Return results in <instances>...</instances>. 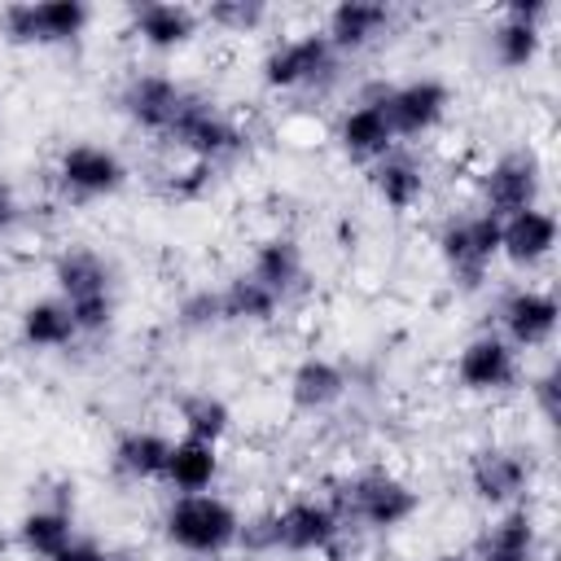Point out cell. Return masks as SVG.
Returning <instances> with one entry per match:
<instances>
[{
	"label": "cell",
	"mask_w": 561,
	"mask_h": 561,
	"mask_svg": "<svg viewBox=\"0 0 561 561\" xmlns=\"http://www.w3.org/2000/svg\"><path fill=\"white\" fill-rule=\"evenodd\" d=\"M18 337L31 351H66L79 337V329H75V320H70L61 298H35L18 316Z\"/></svg>",
	"instance_id": "83f0119b"
},
{
	"label": "cell",
	"mask_w": 561,
	"mask_h": 561,
	"mask_svg": "<svg viewBox=\"0 0 561 561\" xmlns=\"http://www.w3.org/2000/svg\"><path fill=\"white\" fill-rule=\"evenodd\" d=\"M18 219H22V202H18L13 184H9V180H0V237H4Z\"/></svg>",
	"instance_id": "d590c367"
},
{
	"label": "cell",
	"mask_w": 561,
	"mask_h": 561,
	"mask_svg": "<svg viewBox=\"0 0 561 561\" xmlns=\"http://www.w3.org/2000/svg\"><path fill=\"white\" fill-rule=\"evenodd\" d=\"M53 285L57 298L66 302L79 337H96L114 324V267L88 250V245H70L53 259Z\"/></svg>",
	"instance_id": "3957f363"
},
{
	"label": "cell",
	"mask_w": 561,
	"mask_h": 561,
	"mask_svg": "<svg viewBox=\"0 0 561 561\" xmlns=\"http://www.w3.org/2000/svg\"><path fill=\"white\" fill-rule=\"evenodd\" d=\"M175 320L188 333H202V329L224 324V316H219V289H188L180 298V307H175Z\"/></svg>",
	"instance_id": "1f68e13d"
},
{
	"label": "cell",
	"mask_w": 561,
	"mask_h": 561,
	"mask_svg": "<svg viewBox=\"0 0 561 561\" xmlns=\"http://www.w3.org/2000/svg\"><path fill=\"white\" fill-rule=\"evenodd\" d=\"M535 482V465L522 447H504V443H491V447H478L469 456V491L473 500H482L486 508H513L526 500Z\"/></svg>",
	"instance_id": "8fae6325"
},
{
	"label": "cell",
	"mask_w": 561,
	"mask_h": 561,
	"mask_svg": "<svg viewBox=\"0 0 561 561\" xmlns=\"http://www.w3.org/2000/svg\"><path fill=\"white\" fill-rule=\"evenodd\" d=\"M53 561H114V552H110L105 543H96V539H79V535H75Z\"/></svg>",
	"instance_id": "e575fe53"
},
{
	"label": "cell",
	"mask_w": 561,
	"mask_h": 561,
	"mask_svg": "<svg viewBox=\"0 0 561 561\" xmlns=\"http://www.w3.org/2000/svg\"><path fill=\"white\" fill-rule=\"evenodd\" d=\"M390 26H394V9L390 4H381V0H337L324 13V26L320 31L333 44V53L346 57V53L373 48Z\"/></svg>",
	"instance_id": "d6986e66"
},
{
	"label": "cell",
	"mask_w": 561,
	"mask_h": 561,
	"mask_svg": "<svg viewBox=\"0 0 561 561\" xmlns=\"http://www.w3.org/2000/svg\"><path fill=\"white\" fill-rule=\"evenodd\" d=\"M368 184H373V193H377V202L386 206V210H394V215H408L412 206H421V197H425V162L416 158V153H408V149H390L386 158H377L373 167H368Z\"/></svg>",
	"instance_id": "44dd1931"
},
{
	"label": "cell",
	"mask_w": 561,
	"mask_h": 561,
	"mask_svg": "<svg viewBox=\"0 0 561 561\" xmlns=\"http://www.w3.org/2000/svg\"><path fill=\"white\" fill-rule=\"evenodd\" d=\"M197 31H202V13L180 0H145L131 9V35L149 53H180L197 39Z\"/></svg>",
	"instance_id": "ffe728a7"
},
{
	"label": "cell",
	"mask_w": 561,
	"mask_h": 561,
	"mask_svg": "<svg viewBox=\"0 0 561 561\" xmlns=\"http://www.w3.org/2000/svg\"><path fill=\"white\" fill-rule=\"evenodd\" d=\"M237 535H241V513L232 500H224L215 491L171 495V504L162 513V539L193 561H215V557L232 552Z\"/></svg>",
	"instance_id": "7a4b0ae2"
},
{
	"label": "cell",
	"mask_w": 561,
	"mask_h": 561,
	"mask_svg": "<svg viewBox=\"0 0 561 561\" xmlns=\"http://www.w3.org/2000/svg\"><path fill=\"white\" fill-rule=\"evenodd\" d=\"M526 394H530L539 421H543V425H557V416H561V368H557V364H543V368L526 381Z\"/></svg>",
	"instance_id": "d6a6232c"
},
{
	"label": "cell",
	"mask_w": 561,
	"mask_h": 561,
	"mask_svg": "<svg viewBox=\"0 0 561 561\" xmlns=\"http://www.w3.org/2000/svg\"><path fill=\"white\" fill-rule=\"evenodd\" d=\"M53 180L66 197L75 202H101V197H114L123 184H127V162L110 149V145H96V140H75L57 153L53 162Z\"/></svg>",
	"instance_id": "30bf717a"
},
{
	"label": "cell",
	"mask_w": 561,
	"mask_h": 561,
	"mask_svg": "<svg viewBox=\"0 0 561 561\" xmlns=\"http://www.w3.org/2000/svg\"><path fill=\"white\" fill-rule=\"evenodd\" d=\"M517 377H522V359L495 329L473 333L456 351V381L469 394H504L517 386Z\"/></svg>",
	"instance_id": "5bb4252c"
},
{
	"label": "cell",
	"mask_w": 561,
	"mask_h": 561,
	"mask_svg": "<svg viewBox=\"0 0 561 561\" xmlns=\"http://www.w3.org/2000/svg\"><path fill=\"white\" fill-rule=\"evenodd\" d=\"M219 443H202V438H171V456H167V469H162V482L175 491V495H188V491H210L215 478H219Z\"/></svg>",
	"instance_id": "d4e9b609"
},
{
	"label": "cell",
	"mask_w": 561,
	"mask_h": 561,
	"mask_svg": "<svg viewBox=\"0 0 561 561\" xmlns=\"http://www.w3.org/2000/svg\"><path fill=\"white\" fill-rule=\"evenodd\" d=\"M329 500L342 513V522H355L373 535H390V530L408 526L421 508V491L408 478H399L394 469H381V465L355 469L351 478L337 482V491Z\"/></svg>",
	"instance_id": "6da1fadb"
},
{
	"label": "cell",
	"mask_w": 561,
	"mask_h": 561,
	"mask_svg": "<svg viewBox=\"0 0 561 561\" xmlns=\"http://www.w3.org/2000/svg\"><path fill=\"white\" fill-rule=\"evenodd\" d=\"M333 140L351 162H364V167H373L377 158H386L399 145V136L386 118V105H381V88L368 92L364 101H355L351 110H342V118L333 127Z\"/></svg>",
	"instance_id": "e0dca14e"
},
{
	"label": "cell",
	"mask_w": 561,
	"mask_h": 561,
	"mask_svg": "<svg viewBox=\"0 0 561 561\" xmlns=\"http://www.w3.org/2000/svg\"><path fill=\"white\" fill-rule=\"evenodd\" d=\"M184 96H188V88L180 79H171L162 70H136L118 88V110H123V118L131 127H140V131H149V136L162 140V131L171 127V118L184 105Z\"/></svg>",
	"instance_id": "9a60e30c"
},
{
	"label": "cell",
	"mask_w": 561,
	"mask_h": 561,
	"mask_svg": "<svg viewBox=\"0 0 561 561\" xmlns=\"http://www.w3.org/2000/svg\"><path fill=\"white\" fill-rule=\"evenodd\" d=\"M495 316H500V337L513 351H543L557 337L561 302L543 285H513L500 298V311Z\"/></svg>",
	"instance_id": "7c38bea8"
},
{
	"label": "cell",
	"mask_w": 561,
	"mask_h": 561,
	"mask_svg": "<svg viewBox=\"0 0 561 561\" xmlns=\"http://www.w3.org/2000/svg\"><path fill=\"white\" fill-rule=\"evenodd\" d=\"M75 539V522L66 504H35L18 517V548L35 561H53Z\"/></svg>",
	"instance_id": "4316f807"
},
{
	"label": "cell",
	"mask_w": 561,
	"mask_h": 561,
	"mask_svg": "<svg viewBox=\"0 0 561 561\" xmlns=\"http://www.w3.org/2000/svg\"><path fill=\"white\" fill-rule=\"evenodd\" d=\"M381 105H386V118H390L394 136L416 140V136H430L447 118L451 88L434 75H416V79H403L394 88H381Z\"/></svg>",
	"instance_id": "4fadbf2b"
},
{
	"label": "cell",
	"mask_w": 561,
	"mask_h": 561,
	"mask_svg": "<svg viewBox=\"0 0 561 561\" xmlns=\"http://www.w3.org/2000/svg\"><path fill=\"white\" fill-rule=\"evenodd\" d=\"M276 311H280V298L272 289H263L250 272H237L219 289V316H224V324H267Z\"/></svg>",
	"instance_id": "f1b7e54d"
},
{
	"label": "cell",
	"mask_w": 561,
	"mask_h": 561,
	"mask_svg": "<svg viewBox=\"0 0 561 561\" xmlns=\"http://www.w3.org/2000/svg\"><path fill=\"white\" fill-rule=\"evenodd\" d=\"M557 237H561V224L548 206L517 210V215L500 219V259H508L517 272H530L552 259Z\"/></svg>",
	"instance_id": "ac0fdd59"
},
{
	"label": "cell",
	"mask_w": 561,
	"mask_h": 561,
	"mask_svg": "<svg viewBox=\"0 0 561 561\" xmlns=\"http://www.w3.org/2000/svg\"><path fill=\"white\" fill-rule=\"evenodd\" d=\"M539 548H543V535H539V522L526 504L500 508V517L478 539L482 561H539Z\"/></svg>",
	"instance_id": "603a6c76"
},
{
	"label": "cell",
	"mask_w": 561,
	"mask_h": 561,
	"mask_svg": "<svg viewBox=\"0 0 561 561\" xmlns=\"http://www.w3.org/2000/svg\"><path fill=\"white\" fill-rule=\"evenodd\" d=\"M202 22H210L215 31H228V35H250L267 22V4L263 0H215V4H206Z\"/></svg>",
	"instance_id": "4dcf8cb0"
},
{
	"label": "cell",
	"mask_w": 561,
	"mask_h": 561,
	"mask_svg": "<svg viewBox=\"0 0 561 561\" xmlns=\"http://www.w3.org/2000/svg\"><path fill=\"white\" fill-rule=\"evenodd\" d=\"M337 53L324 39V31H298L280 44H272L259 61V79L272 92H307L337 75Z\"/></svg>",
	"instance_id": "52a82bcc"
},
{
	"label": "cell",
	"mask_w": 561,
	"mask_h": 561,
	"mask_svg": "<svg viewBox=\"0 0 561 561\" xmlns=\"http://www.w3.org/2000/svg\"><path fill=\"white\" fill-rule=\"evenodd\" d=\"M175 412H180L184 434H188V438H202V443H224L228 430H232V408H228V399H219V394H210V390H188V394H180Z\"/></svg>",
	"instance_id": "f546056e"
},
{
	"label": "cell",
	"mask_w": 561,
	"mask_h": 561,
	"mask_svg": "<svg viewBox=\"0 0 561 561\" xmlns=\"http://www.w3.org/2000/svg\"><path fill=\"white\" fill-rule=\"evenodd\" d=\"M210 184H215V167L210 162H184L180 171H171V180H167V193L175 197V202H197V197H206L210 193Z\"/></svg>",
	"instance_id": "836d02e7"
},
{
	"label": "cell",
	"mask_w": 561,
	"mask_h": 561,
	"mask_svg": "<svg viewBox=\"0 0 561 561\" xmlns=\"http://www.w3.org/2000/svg\"><path fill=\"white\" fill-rule=\"evenodd\" d=\"M478 188H482V210H491L495 219H508L517 210L539 206V197H543V162H539V153L530 145L504 149L500 158H491L482 167Z\"/></svg>",
	"instance_id": "ba28073f"
},
{
	"label": "cell",
	"mask_w": 561,
	"mask_h": 561,
	"mask_svg": "<svg viewBox=\"0 0 561 561\" xmlns=\"http://www.w3.org/2000/svg\"><path fill=\"white\" fill-rule=\"evenodd\" d=\"M346 390H351V377L329 355H307L289 373V403L298 412H307V416H320V412L337 408L346 399Z\"/></svg>",
	"instance_id": "7402d4cb"
},
{
	"label": "cell",
	"mask_w": 561,
	"mask_h": 561,
	"mask_svg": "<svg viewBox=\"0 0 561 561\" xmlns=\"http://www.w3.org/2000/svg\"><path fill=\"white\" fill-rule=\"evenodd\" d=\"M438 259L460 289H478L500 259V219L482 206L469 215H451L438 228Z\"/></svg>",
	"instance_id": "5b68a950"
},
{
	"label": "cell",
	"mask_w": 561,
	"mask_h": 561,
	"mask_svg": "<svg viewBox=\"0 0 561 561\" xmlns=\"http://www.w3.org/2000/svg\"><path fill=\"white\" fill-rule=\"evenodd\" d=\"M250 276L285 302V298L302 285V276H307L302 245H298L289 232H272V237H263V241L254 245V254H250Z\"/></svg>",
	"instance_id": "cb8c5ba5"
},
{
	"label": "cell",
	"mask_w": 561,
	"mask_h": 561,
	"mask_svg": "<svg viewBox=\"0 0 561 561\" xmlns=\"http://www.w3.org/2000/svg\"><path fill=\"white\" fill-rule=\"evenodd\" d=\"M443 561H482L478 552H451V557H443Z\"/></svg>",
	"instance_id": "8d00e7d4"
},
{
	"label": "cell",
	"mask_w": 561,
	"mask_h": 561,
	"mask_svg": "<svg viewBox=\"0 0 561 561\" xmlns=\"http://www.w3.org/2000/svg\"><path fill=\"white\" fill-rule=\"evenodd\" d=\"M92 22L83 0H13L0 9V35L18 48H57L75 44Z\"/></svg>",
	"instance_id": "8992f818"
},
{
	"label": "cell",
	"mask_w": 561,
	"mask_h": 561,
	"mask_svg": "<svg viewBox=\"0 0 561 561\" xmlns=\"http://www.w3.org/2000/svg\"><path fill=\"white\" fill-rule=\"evenodd\" d=\"M167 456H171V438L162 430H149V425H136V430H123L110 460L114 469L127 478V482H162V469H167Z\"/></svg>",
	"instance_id": "484cf974"
},
{
	"label": "cell",
	"mask_w": 561,
	"mask_h": 561,
	"mask_svg": "<svg viewBox=\"0 0 561 561\" xmlns=\"http://www.w3.org/2000/svg\"><path fill=\"white\" fill-rule=\"evenodd\" d=\"M162 140L171 149H180L184 158H193V162L219 167V162H228V158H237L245 149V127L232 114H224L215 101L188 92L184 105L175 110L171 127L162 131Z\"/></svg>",
	"instance_id": "277c9868"
},
{
	"label": "cell",
	"mask_w": 561,
	"mask_h": 561,
	"mask_svg": "<svg viewBox=\"0 0 561 561\" xmlns=\"http://www.w3.org/2000/svg\"><path fill=\"white\" fill-rule=\"evenodd\" d=\"M543 0H508L491 26V57L504 70H526L543 53V22H548Z\"/></svg>",
	"instance_id": "2e32d148"
},
{
	"label": "cell",
	"mask_w": 561,
	"mask_h": 561,
	"mask_svg": "<svg viewBox=\"0 0 561 561\" xmlns=\"http://www.w3.org/2000/svg\"><path fill=\"white\" fill-rule=\"evenodd\" d=\"M346 522L342 513L333 508V500H320V495H298L280 508H272V539H276V552H289V557H320V552H333L337 539H342Z\"/></svg>",
	"instance_id": "9c48e42d"
}]
</instances>
